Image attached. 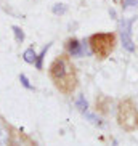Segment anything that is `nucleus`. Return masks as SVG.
Instances as JSON below:
<instances>
[{
  "label": "nucleus",
  "mask_w": 138,
  "mask_h": 146,
  "mask_svg": "<svg viewBox=\"0 0 138 146\" xmlns=\"http://www.w3.org/2000/svg\"><path fill=\"white\" fill-rule=\"evenodd\" d=\"M50 79L61 93L69 95L77 88V72L69 56L60 55L50 64Z\"/></svg>",
  "instance_id": "1"
},
{
  "label": "nucleus",
  "mask_w": 138,
  "mask_h": 146,
  "mask_svg": "<svg viewBox=\"0 0 138 146\" xmlns=\"http://www.w3.org/2000/svg\"><path fill=\"white\" fill-rule=\"evenodd\" d=\"M88 43H90L92 53H95L100 60H104L111 55L114 47H116V34L98 32V34H93L88 39Z\"/></svg>",
  "instance_id": "2"
},
{
  "label": "nucleus",
  "mask_w": 138,
  "mask_h": 146,
  "mask_svg": "<svg viewBox=\"0 0 138 146\" xmlns=\"http://www.w3.org/2000/svg\"><path fill=\"white\" fill-rule=\"evenodd\" d=\"M117 124L127 132L138 129V111L132 100H124L119 103V106H117Z\"/></svg>",
  "instance_id": "3"
},
{
  "label": "nucleus",
  "mask_w": 138,
  "mask_h": 146,
  "mask_svg": "<svg viewBox=\"0 0 138 146\" xmlns=\"http://www.w3.org/2000/svg\"><path fill=\"white\" fill-rule=\"evenodd\" d=\"M10 133H8V146H37V143L26 135L24 132H21L19 129L10 127Z\"/></svg>",
  "instance_id": "4"
},
{
  "label": "nucleus",
  "mask_w": 138,
  "mask_h": 146,
  "mask_svg": "<svg viewBox=\"0 0 138 146\" xmlns=\"http://www.w3.org/2000/svg\"><path fill=\"white\" fill-rule=\"evenodd\" d=\"M135 23V18L122 19L121 21V35H122V45L127 52H135V45L132 42V26Z\"/></svg>",
  "instance_id": "5"
},
{
  "label": "nucleus",
  "mask_w": 138,
  "mask_h": 146,
  "mask_svg": "<svg viewBox=\"0 0 138 146\" xmlns=\"http://www.w3.org/2000/svg\"><path fill=\"white\" fill-rule=\"evenodd\" d=\"M66 48H68V52H69V55H71V56H82V55H84L82 43L79 42L77 39L68 40V43H66Z\"/></svg>",
  "instance_id": "6"
},
{
  "label": "nucleus",
  "mask_w": 138,
  "mask_h": 146,
  "mask_svg": "<svg viewBox=\"0 0 138 146\" xmlns=\"http://www.w3.org/2000/svg\"><path fill=\"white\" fill-rule=\"evenodd\" d=\"M48 48H50V43H47V47H43V50L40 52V55H37V58H35V68L37 69H43V58H45V55H47Z\"/></svg>",
  "instance_id": "7"
},
{
  "label": "nucleus",
  "mask_w": 138,
  "mask_h": 146,
  "mask_svg": "<svg viewBox=\"0 0 138 146\" xmlns=\"http://www.w3.org/2000/svg\"><path fill=\"white\" fill-rule=\"evenodd\" d=\"M23 58H24V61H26V63H29V64H34V63H35V58H37V53L34 52V48H27L26 52L23 53Z\"/></svg>",
  "instance_id": "8"
},
{
  "label": "nucleus",
  "mask_w": 138,
  "mask_h": 146,
  "mask_svg": "<svg viewBox=\"0 0 138 146\" xmlns=\"http://www.w3.org/2000/svg\"><path fill=\"white\" fill-rule=\"evenodd\" d=\"M66 11H68V7H66L64 3H56L55 7H53V13L55 15H64Z\"/></svg>",
  "instance_id": "9"
},
{
  "label": "nucleus",
  "mask_w": 138,
  "mask_h": 146,
  "mask_svg": "<svg viewBox=\"0 0 138 146\" xmlns=\"http://www.w3.org/2000/svg\"><path fill=\"white\" fill-rule=\"evenodd\" d=\"M76 106L79 108V109H80V111H87V108H88V104H87V101H85V98H84V96H79L77 98V101H76Z\"/></svg>",
  "instance_id": "10"
},
{
  "label": "nucleus",
  "mask_w": 138,
  "mask_h": 146,
  "mask_svg": "<svg viewBox=\"0 0 138 146\" xmlns=\"http://www.w3.org/2000/svg\"><path fill=\"white\" fill-rule=\"evenodd\" d=\"M13 32H15V37H16L18 42H23V40H24V32H23L18 26H13Z\"/></svg>",
  "instance_id": "11"
},
{
  "label": "nucleus",
  "mask_w": 138,
  "mask_h": 146,
  "mask_svg": "<svg viewBox=\"0 0 138 146\" xmlns=\"http://www.w3.org/2000/svg\"><path fill=\"white\" fill-rule=\"evenodd\" d=\"M19 80H21V84L26 87V88H29V90H32V88H34V87L29 84V80H27V77L24 76V74H21V76H19Z\"/></svg>",
  "instance_id": "12"
},
{
  "label": "nucleus",
  "mask_w": 138,
  "mask_h": 146,
  "mask_svg": "<svg viewBox=\"0 0 138 146\" xmlns=\"http://www.w3.org/2000/svg\"><path fill=\"white\" fill-rule=\"evenodd\" d=\"M84 114H85V117H87L88 120H90V122H93V124H101V122H100V119H96V117L93 116V114H88L87 111H84Z\"/></svg>",
  "instance_id": "13"
},
{
  "label": "nucleus",
  "mask_w": 138,
  "mask_h": 146,
  "mask_svg": "<svg viewBox=\"0 0 138 146\" xmlns=\"http://www.w3.org/2000/svg\"><path fill=\"white\" fill-rule=\"evenodd\" d=\"M138 0H124V7H137Z\"/></svg>",
  "instance_id": "14"
}]
</instances>
